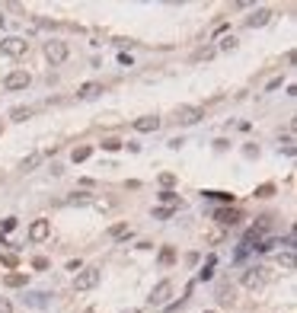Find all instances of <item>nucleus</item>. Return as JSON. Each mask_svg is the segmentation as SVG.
Segmentation results:
<instances>
[{
  "instance_id": "f257e3e1",
  "label": "nucleus",
  "mask_w": 297,
  "mask_h": 313,
  "mask_svg": "<svg viewBox=\"0 0 297 313\" xmlns=\"http://www.w3.org/2000/svg\"><path fill=\"white\" fill-rule=\"evenodd\" d=\"M99 278H102V272H99V268H83V272H77L74 288L77 291H93L99 284Z\"/></svg>"
},
{
  "instance_id": "f03ea898",
  "label": "nucleus",
  "mask_w": 297,
  "mask_h": 313,
  "mask_svg": "<svg viewBox=\"0 0 297 313\" xmlns=\"http://www.w3.org/2000/svg\"><path fill=\"white\" fill-rule=\"evenodd\" d=\"M26 48H29V42H26V38H19V35H10V38H3V42H0V51L10 54V58L26 54Z\"/></svg>"
},
{
  "instance_id": "7ed1b4c3",
  "label": "nucleus",
  "mask_w": 297,
  "mask_h": 313,
  "mask_svg": "<svg viewBox=\"0 0 297 313\" xmlns=\"http://www.w3.org/2000/svg\"><path fill=\"white\" fill-rule=\"evenodd\" d=\"M29 83H32V74H29V70H13V74H7V80H3V86H7L10 93L26 90Z\"/></svg>"
},
{
  "instance_id": "20e7f679",
  "label": "nucleus",
  "mask_w": 297,
  "mask_h": 313,
  "mask_svg": "<svg viewBox=\"0 0 297 313\" xmlns=\"http://www.w3.org/2000/svg\"><path fill=\"white\" fill-rule=\"evenodd\" d=\"M45 58L51 64H64V61H67V45H64V42H58V38H51V42L45 45Z\"/></svg>"
},
{
  "instance_id": "39448f33",
  "label": "nucleus",
  "mask_w": 297,
  "mask_h": 313,
  "mask_svg": "<svg viewBox=\"0 0 297 313\" xmlns=\"http://www.w3.org/2000/svg\"><path fill=\"white\" fill-rule=\"evenodd\" d=\"M169 294H173V281H160L157 288L150 291V297H147V300H150L153 307H163L169 300Z\"/></svg>"
},
{
  "instance_id": "423d86ee",
  "label": "nucleus",
  "mask_w": 297,
  "mask_h": 313,
  "mask_svg": "<svg viewBox=\"0 0 297 313\" xmlns=\"http://www.w3.org/2000/svg\"><path fill=\"white\" fill-rule=\"evenodd\" d=\"M243 284H246V288H262V284H265V268H262V265L246 268V272H243Z\"/></svg>"
},
{
  "instance_id": "0eeeda50",
  "label": "nucleus",
  "mask_w": 297,
  "mask_h": 313,
  "mask_svg": "<svg viewBox=\"0 0 297 313\" xmlns=\"http://www.w3.org/2000/svg\"><path fill=\"white\" fill-rule=\"evenodd\" d=\"M176 118H179L182 125H195L198 118H205V112H201L198 106H179L176 109Z\"/></svg>"
},
{
  "instance_id": "6e6552de",
  "label": "nucleus",
  "mask_w": 297,
  "mask_h": 313,
  "mask_svg": "<svg viewBox=\"0 0 297 313\" xmlns=\"http://www.w3.org/2000/svg\"><path fill=\"white\" fill-rule=\"evenodd\" d=\"M48 233H51V224L48 221H32V227H29V240L32 243H42Z\"/></svg>"
},
{
  "instance_id": "1a4fd4ad",
  "label": "nucleus",
  "mask_w": 297,
  "mask_h": 313,
  "mask_svg": "<svg viewBox=\"0 0 297 313\" xmlns=\"http://www.w3.org/2000/svg\"><path fill=\"white\" fill-rule=\"evenodd\" d=\"M160 128V118L157 115H141L134 122V131H141V134H150V131H157Z\"/></svg>"
},
{
  "instance_id": "9d476101",
  "label": "nucleus",
  "mask_w": 297,
  "mask_h": 313,
  "mask_svg": "<svg viewBox=\"0 0 297 313\" xmlns=\"http://www.w3.org/2000/svg\"><path fill=\"white\" fill-rule=\"evenodd\" d=\"M268 19H272V10L259 7V10H256L252 16H246V26H249V29H262V26H265Z\"/></svg>"
},
{
  "instance_id": "9b49d317",
  "label": "nucleus",
  "mask_w": 297,
  "mask_h": 313,
  "mask_svg": "<svg viewBox=\"0 0 297 313\" xmlns=\"http://www.w3.org/2000/svg\"><path fill=\"white\" fill-rule=\"evenodd\" d=\"M99 93H102V83H83L77 90V99H96Z\"/></svg>"
},
{
  "instance_id": "f8f14e48",
  "label": "nucleus",
  "mask_w": 297,
  "mask_h": 313,
  "mask_svg": "<svg viewBox=\"0 0 297 313\" xmlns=\"http://www.w3.org/2000/svg\"><path fill=\"white\" fill-rule=\"evenodd\" d=\"M214 217H217L221 224H230V227H233V224H240V211H227V208L214 211Z\"/></svg>"
},
{
  "instance_id": "ddd939ff",
  "label": "nucleus",
  "mask_w": 297,
  "mask_h": 313,
  "mask_svg": "<svg viewBox=\"0 0 297 313\" xmlns=\"http://www.w3.org/2000/svg\"><path fill=\"white\" fill-rule=\"evenodd\" d=\"M109 237H112V240H128L131 237V227H128V224H112V227H109Z\"/></svg>"
},
{
  "instance_id": "4468645a",
  "label": "nucleus",
  "mask_w": 297,
  "mask_h": 313,
  "mask_svg": "<svg viewBox=\"0 0 297 313\" xmlns=\"http://www.w3.org/2000/svg\"><path fill=\"white\" fill-rule=\"evenodd\" d=\"M3 284H7V288H23V284H26V275H23V272H13V275L3 278Z\"/></svg>"
},
{
  "instance_id": "2eb2a0df",
  "label": "nucleus",
  "mask_w": 297,
  "mask_h": 313,
  "mask_svg": "<svg viewBox=\"0 0 297 313\" xmlns=\"http://www.w3.org/2000/svg\"><path fill=\"white\" fill-rule=\"evenodd\" d=\"M90 153H93V150H90L86 144H83V147H74V153H70V160H74V163H83V160H90Z\"/></svg>"
},
{
  "instance_id": "dca6fc26",
  "label": "nucleus",
  "mask_w": 297,
  "mask_h": 313,
  "mask_svg": "<svg viewBox=\"0 0 297 313\" xmlns=\"http://www.w3.org/2000/svg\"><path fill=\"white\" fill-rule=\"evenodd\" d=\"M217 300H221V304H233V288H230V284H221V288H217Z\"/></svg>"
},
{
  "instance_id": "f3484780",
  "label": "nucleus",
  "mask_w": 297,
  "mask_h": 313,
  "mask_svg": "<svg viewBox=\"0 0 297 313\" xmlns=\"http://www.w3.org/2000/svg\"><path fill=\"white\" fill-rule=\"evenodd\" d=\"M160 201L169 208V211H173V208H179V195H173V192H163V195H160Z\"/></svg>"
},
{
  "instance_id": "a211bd4d",
  "label": "nucleus",
  "mask_w": 297,
  "mask_h": 313,
  "mask_svg": "<svg viewBox=\"0 0 297 313\" xmlns=\"http://www.w3.org/2000/svg\"><path fill=\"white\" fill-rule=\"evenodd\" d=\"M38 163H42V153H29V157H26V160H23V169H26V173H29V169H35Z\"/></svg>"
},
{
  "instance_id": "6ab92c4d",
  "label": "nucleus",
  "mask_w": 297,
  "mask_h": 313,
  "mask_svg": "<svg viewBox=\"0 0 297 313\" xmlns=\"http://www.w3.org/2000/svg\"><path fill=\"white\" fill-rule=\"evenodd\" d=\"M26 118H32V109H13V122H26Z\"/></svg>"
},
{
  "instance_id": "aec40b11",
  "label": "nucleus",
  "mask_w": 297,
  "mask_h": 313,
  "mask_svg": "<svg viewBox=\"0 0 297 313\" xmlns=\"http://www.w3.org/2000/svg\"><path fill=\"white\" fill-rule=\"evenodd\" d=\"M173 259H176V252H173V246H166V249L160 252V262H163V265H173Z\"/></svg>"
},
{
  "instance_id": "412c9836",
  "label": "nucleus",
  "mask_w": 297,
  "mask_h": 313,
  "mask_svg": "<svg viewBox=\"0 0 297 313\" xmlns=\"http://www.w3.org/2000/svg\"><path fill=\"white\" fill-rule=\"evenodd\" d=\"M160 185H163V189L176 185V173H160Z\"/></svg>"
},
{
  "instance_id": "4be33fe9",
  "label": "nucleus",
  "mask_w": 297,
  "mask_h": 313,
  "mask_svg": "<svg viewBox=\"0 0 297 313\" xmlns=\"http://www.w3.org/2000/svg\"><path fill=\"white\" fill-rule=\"evenodd\" d=\"M268 195H275V185H259L256 189V198H268Z\"/></svg>"
},
{
  "instance_id": "5701e85b",
  "label": "nucleus",
  "mask_w": 297,
  "mask_h": 313,
  "mask_svg": "<svg viewBox=\"0 0 297 313\" xmlns=\"http://www.w3.org/2000/svg\"><path fill=\"white\" fill-rule=\"evenodd\" d=\"M233 48H236V38H233V35H227V38L221 42V51H233Z\"/></svg>"
},
{
  "instance_id": "b1692460",
  "label": "nucleus",
  "mask_w": 297,
  "mask_h": 313,
  "mask_svg": "<svg viewBox=\"0 0 297 313\" xmlns=\"http://www.w3.org/2000/svg\"><path fill=\"white\" fill-rule=\"evenodd\" d=\"M102 147H106V150H118L122 141H118V138H106V141H102Z\"/></svg>"
},
{
  "instance_id": "393cba45",
  "label": "nucleus",
  "mask_w": 297,
  "mask_h": 313,
  "mask_svg": "<svg viewBox=\"0 0 297 313\" xmlns=\"http://www.w3.org/2000/svg\"><path fill=\"white\" fill-rule=\"evenodd\" d=\"M29 304H35V307H45V294H29Z\"/></svg>"
},
{
  "instance_id": "a878e982",
  "label": "nucleus",
  "mask_w": 297,
  "mask_h": 313,
  "mask_svg": "<svg viewBox=\"0 0 297 313\" xmlns=\"http://www.w3.org/2000/svg\"><path fill=\"white\" fill-rule=\"evenodd\" d=\"M281 144H284V153H294V150H297V147H294V138H291V134L281 141Z\"/></svg>"
},
{
  "instance_id": "bb28decb",
  "label": "nucleus",
  "mask_w": 297,
  "mask_h": 313,
  "mask_svg": "<svg viewBox=\"0 0 297 313\" xmlns=\"http://www.w3.org/2000/svg\"><path fill=\"white\" fill-rule=\"evenodd\" d=\"M0 313H13V304L7 297H0Z\"/></svg>"
},
{
  "instance_id": "cd10ccee",
  "label": "nucleus",
  "mask_w": 297,
  "mask_h": 313,
  "mask_svg": "<svg viewBox=\"0 0 297 313\" xmlns=\"http://www.w3.org/2000/svg\"><path fill=\"white\" fill-rule=\"evenodd\" d=\"M211 268H214V262H208V265L201 268V275H198V278H201V281H205V278H211Z\"/></svg>"
},
{
  "instance_id": "c85d7f7f",
  "label": "nucleus",
  "mask_w": 297,
  "mask_h": 313,
  "mask_svg": "<svg viewBox=\"0 0 297 313\" xmlns=\"http://www.w3.org/2000/svg\"><path fill=\"white\" fill-rule=\"evenodd\" d=\"M169 214H173L169 208H157V211H153V217H160V221H163V217H169Z\"/></svg>"
},
{
  "instance_id": "c756f323",
  "label": "nucleus",
  "mask_w": 297,
  "mask_h": 313,
  "mask_svg": "<svg viewBox=\"0 0 297 313\" xmlns=\"http://www.w3.org/2000/svg\"><path fill=\"white\" fill-rule=\"evenodd\" d=\"M278 262H281V265H288V268H291V265H294V256H291V252H284V256H281V259H278Z\"/></svg>"
},
{
  "instance_id": "7c9ffc66",
  "label": "nucleus",
  "mask_w": 297,
  "mask_h": 313,
  "mask_svg": "<svg viewBox=\"0 0 297 313\" xmlns=\"http://www.w3.org/2000/svg\"><path fill=\"white\" fill-rule=\"evenodd\" d=\"M32 265H35V268H48V259H45V256H38V259H32Z\"/></svg>"
},
{
  "instance_id": "2f4dec72",
  "label": "nucleus",
  "mask_w": 297,
  "mask_h": 313,
  "mask_svg": "<svg viewBox=\"0 0 297 313\" xmlns=\"http://www.w3.org/2000/svg\"><path fill=\"white\" fill-rule=\"evenodd\" d=\"M205 313H217V310H205Z\"/></svg>"
},
{
  "instance_id": "473e14b6",
  "label": "nucleus",
  "mask_w": 297,
  "mask_h": 313,
  "mask_svg": "<svg viewBox=\"0 0 297 313\" xmlns=\"http://www.w3.org/2000/svg\"><path fill=\"white\" fill-rule=\"evenodd\" d=\"M128 313H137V310H128Z\"/></svg>"
}]
</instances>
